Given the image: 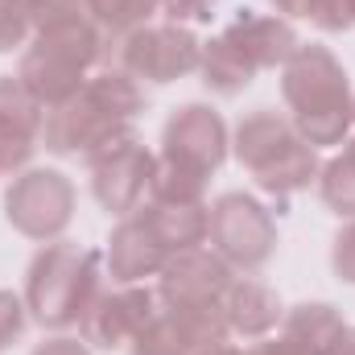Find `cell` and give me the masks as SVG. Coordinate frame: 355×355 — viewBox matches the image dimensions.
Returning a JSON list of instances; mask_svg holds the SVG:
<instances>
[{"mask_svg":"<svg viewBox=\"0 0 355 355\" xmlns=\"http://www.w3.org/2000/svg\"><path fill=\"white\" fill-rule=\"evenodd\" d=\"M277 314H281V306H277V297L268 293L265 285L244 281V285H232L227 289L223 318H227L232 331H240V335H265L268 327L277 322Z\"/></svg>","mask_w":355,"mask_h":355,"instance_id":"15","label":"cell"},{"mask_svg":"<svg viewBox=\"0 0 355 355\" xmlns=\"http://www.w3.org/2000/svg\"><path fill=\"white\" fill-rule=\"evenodd\" d=\"M99 261L95 252H79L71 244L46 248L29 268V310L46 327L83 322L91 302L99 297Z\"/></svg>","mask_w":355,"mask_h":355,"instance_id":"4","label":"cell"},{"mask_svg":"<svg viewBox=\"0 0 355 355\" xmlns=\"http://www.w3.org/2000/svg\"><path fill=\"white\" fill-rule=\"evenodd\" d=\"M25 331V310L12 293H0V347H8Z\"/></svg>","mask_w":355,"mask_h":355,"instance_id":"19","label":"cell"},{"mask_svg":"<svg viewBox=\"0 0 355 355\" xmlns=\"http://www.w3.org/2000/svg\"><path fill=\"white\" fill-rule=\"evenodd\" d=\"M285 335L310 343L314 352L331 355L335 339L343 335V322H339V314H335L331 306H297V310L289 314V322H285Z\"/></svg>","mask_w":355,"mask_h":355,"instance_id":"16","label":"cell"},{"mask_svg":"<svg viewBox=\"0 0 355 355\" xmlns=\"http://www.w3.org/2000/svg\"><path fill=\"white\" fill-rule=\"evenodd\" d=\"M285 99L306 145H335L352 124V95L343 67L322 46H302L285 62Z\"/></svg>","mask_w":355,"mask_h":355,"instance_id":"1","label":"cell"},{"mask_svg":"<svg viewBox=\"0 0 355 355\" xmlns=\"http://www.w3.org/2000/svg\"><path fill=\"white\" fill-rule=\"evenodd\" d=\"M223 149H227V132L211 107L190 103L166 124V162H178L194 174H211L223 162Z\"/></svg>","mask_w":355,"mask_h":355,"instance_id":"10","label":"cell"},{"mask_svg":"<svg viewBox=\"0 0 355 355\" xmlns=\"http://www.w3.org/2000/svg\"><path fill=\"white\" fill-rule=\"evenodd\" d=\"M162 4L174 21H207L215 8V0H162Z\"/></svg>","mask_w":355,"mask_h":355,"instance_id":"20","label":"cell"},{"mask_svg":"<svg viewBox=\"0 0 355 355\" xmlns=\"http://www.w3.org/2000/svg\"><path fill=\"white\" fill-rule=\"evenodd\" d=\"M42 103L21 79H0V157L4 166H21L33 153V137L42 124Z\"/></svg>","mask_w":355,"mask_h":355,"instance_id":"13","label":"cell"},{"mask_svg":"<svg viewBox=\"0 0 355 355\" xmlns=\"http://www.w3.org/2000/svg\"><path fill=\"white\" fill-rule=\"evenodd\" d=\"M293 29L277 17H240L232 29H223L207 54H202V75L207 87H215L219 95H236L240 87L252 83V75L261 67H277L289 62L293 54Z\"/></svg>","mask_w":355,"mask_h":355,"instance_id":"3","label":"cell"},{"mask_svg":"<svg viewBox=\"0 0 355 355\" xmlns=\"http://www.w3.org/2000/svg\"><path fill=\"white\" fill-rule=\"evenodd\" d=\"M83 4H87V12L99 17V25H107V29H137L153 12L157 0H83Z\"/></svg>","mask_w":355,"mask_h":355,"instance_id":"17","label":"cell"},{"mask_svg":"<svg viewBox=\"0 0 355 355\" xmlns=\"http://www.w3.org/2000/svg\"><path fill=\"white\" fill-rule=\"evenodd\" d=\"M71 207H75V190L54 170H33L17 178V186L8 190V219L33 240L62 232L71 223Z\"/></svg>","mask_w":355,"mask_h":355,"instance_id":"8","label":"cell"},{"mask_svg":"<svg viewBox=\"0 0 355 355\" xmlns=\"http://www.w3.org/2000/svg\"><path fill=\"white\" fill-rule=\"evenodd\" d=\"M107 261H112V272H116L120 281H137V277H149L153 268L166 265V261H170V252L153 240V232H149V227H145V219L137 215V219H128V223H120V227H116Z\"/></svg>","mask_w":355,"mask_h":355,"instance_id":"14","label":"cell"},{"mask_svg":"<svg viewBox=\"0 0 355 355\" xmlns=\"http://www.w3.org/2000/svg\"><path fill=\"white\" fill-rule=\"evenodd\" d=\"M232 289V277L227 265L211 252H198V248H186L174 252L166 265H162V293L166 302H219L223 293Z\"/></svg>","mask_w":355,"mask_h":355,"instance_id":"12","label":"cell"},{"mask_svg":"<svg viewBox=\"0 0 355 355\" xmlns=\"http://www.w3.org/2000/svg\"><path fill=\"white\" fill-rule=\"evenodd\" d=\"M87 157L91 174H95V198L116 215L132 211V202L141 198V190L149 186V174H153V162L141 149V141L132 132H116L99 149H91Z\"/></svg>","mask_w":355,"mask_h":355,"instance_id":"7","label":"cell"},{"mask_svg":"<svg viewBox=\"0 0 355 355\" xmlns=\"http://www.w3.org/2000/svg\"><path fill=\"white\" fill-rule=\"evenodd\" d=\"M331 355H355V331H347V327H343V335L335 339Z\"/></svg>","mask_w":355,"mask_h":355,"instance_id":"23","label":"cell"},{"mask_svg":"<svg viewBox=\"0 0 355 355\" xmlns=\"http://www.w3.org/2000/svg\"><path fill=\"white\" fill-rule=\"evenodd\" d=\"M207 232L232 265L244 268L265 265L272 244H277V227H272L268 211L248 194H223L207 219Z\"/></svg>","mask_w":355,"mask_h":355,"instance_id":"6","label":"cell"},{"mask_svg":"<svg viewBox=\"0 0 355 355\" xmlns=\"http://www.w3.org/2000/svg\"><path fill=\"white\" fill-rule=\"evenodd\" d=\"M153 293L149 289H120V293H99L83 314V335L95 347H120L132 343L137 331L153 318Z\"/></svg>","mask_w":355,"mask_h":355,"instance_id":"11","label":"cell"},{"mask_svg":"<svg viewBox=\"0 0 355 355\" xmlns=\"http://www.w3.org/2000/svg\"><path fill=\"white\" fill-rule=\"evenodd\" d=\"M198 355H244V352H236V347H207V352H198Z\"/></svg>","mask_w":355,"mask_h":355,"instance_id":"24","label":"cell"},{"mask_svg":"<svg viewBox=\"0 0 355 355\" xmlns=\"http://www.w3.org/2000/svg\"><path fill=\"white\" fill-rule=\"evenodd\" d=\"M236 149H240V162L261 178L265 190L289 194L314 178V149L302 141V132L293 124H285L272 112H261L240 124Z\"/></svg>","mask_w":355,"mask_h":355,"instance_id":"5","label":"cell"},{"mask_svg":"<svg viewBox=\"0 0 355 355\" xmlns=\"http://www.w3.org/2000/svg\"><path fill=\"white\" fill-rule=\"evenodd\" d=\"M322 198H327L339 215H355V162L352 157H339V162L327 166Z\"/></svg>","mask_w":355,"mask_h":355,"instance_id":"18","label":"cell"},{"mask_svg":"<svg viewBox=\"0 0 355 355\" xmlns=\"http://www.w3.org/2000/svg\"><path fill=\"white\" fill-rule=\"evenodd\" d=\"M33 355H87V352H83V343H75V339H54V343L37 347Z\"/></svg>","mask_w":355,"mask_h":355,"instance_id":"22","label":"cell"},{"mask_svg":"<svg viewBox=\"0 0 355 355\" xmlns=\"http://www.w3.org/2000/svg\"><path fill=\"white\" fill-rule=\"evenodd\" d=\"M141 107V91L132 87L128 75H95L79 87L58 112L46 120V145L54 153H91L107 137L120 132V124Z\"/></svg>","mask_w":355,"mask_h":355,"instance_id":"2","label":"cell"},{"mask_svg":"<svg viewBox=\"0 0 355 355\" xmlns=\"http://www.w3.org/2000/svg\"><path fill=\"white\" fill-rule=\"evenodd\" d=\"M252 355H322L314 352L310 343H302V339H293V335H285V339H272V343H261Z\"/></svg>","mask_w":355,"mask_h":355,"instance_id":"21","label":"cell"},{"mask_svg":"<svg viewBox=\"0 0 355 355\" xmlns=\"http://www.w3.org/2000/svg\"><path fill=\"white\" fill-rule=\"evenodd\" d=\"M4 170H8V166H4V157H0V174H4Z\"/></svg>","mask_w":355,"mask_h":355,"instance_id":"25","label":"cell"},{"mask_svg":"<svg viewBox=\"0 0 355 355\" xmlns=\"http://www.w3.org/2000/svg\"><path fill=\"white\" fill-rule=\"evenodd\" d=\"M198 67V42L178 25L137 29L124 42V71L149 83H170L178 75Z\"/></svg>","mask_w":355,"mask_h":355,"instance_id":"9","label":"cell"}]
</instances>
